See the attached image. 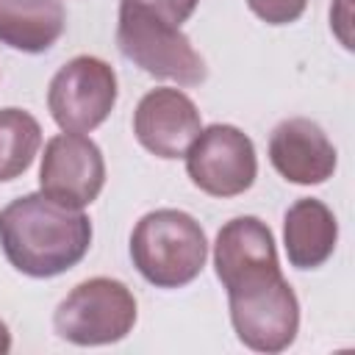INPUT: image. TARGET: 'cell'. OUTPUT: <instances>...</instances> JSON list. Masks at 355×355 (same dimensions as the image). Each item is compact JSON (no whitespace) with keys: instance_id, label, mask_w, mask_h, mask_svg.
<instances>
[{"instance_id":"6da1fadb","label":"cell","mask_w":355,"mask_h":355,"mask_svg":"<svg viewBox=\"0 0 355 355\" xmlns=\"http://www.w3.org/2000/svg\"><path fill=\"white\" fill-rule=\"evenodd\" d=\"M0 247L8 263L28 277H55L92 247V222L83 211L50 197L25 194L0 208Z\"/></svg>"},{"instance_id":"7a4b0ae2","label":"cell","mask_w":355,"mask_h":355,"mask_svg":"<svg viewBox=\"0 0 355 355\" xmlns=\"http://www.w3.org/2000/svg\"><path fill=\"white\" fill-rule=\"evenodd\" d=\"M130 258L147 283L158 288H180L202 272L208 241L191 214L158 208L136 222L130 233Z\"/></svg>"},{"instance_id":"3957f363","label":"cell","mask_w":355,"mask_h":355,"mask_svg":"<svg viewBox=\"0 0 355 355\" xmlns=\"http://www.w3.org/2000/svg\"><path fill=\"white\" fill-rule=\"evenodd\" d=\"M116 44L128 61L153 78L175 80L178 86H200L208 75L202 55L178 25H169L139 6L119 3Z\"/></svg>"},{"instance_id":"277c9868","label":"cell","mask_w":355,"mask_h":355,"mask_svg":"<svg viewBox=\"0 0 355 355\" xmlns=\"http://www.w3.org/2000/svg\"><path fill=\"white\" fill-rule=\"evenodd\" d=\"M239 341L255 352H283L300 330V302L283 272H266L227 288Z\"/></svg>"},{"instance_id":"5b68a950","label":"cell","mask_w":355,"mask_h":355,"mask_svg":"<svg viewBox=\"0 0 355 355\" xmlns=\"http://www.w3.org/2000/svg\"><path fill=\"white\" fill-rule=\"evenodd\" d=\"M136 324V297L114 277H89L78 283L55 308V333L78 347L122 341Z\"/></svg>"},{"instance_id":"8992f818","label":"cell","mask_w":355,"mask_h":355,"mask_svg":"<svg viewBox=\"0 0 355 355\" xmlns=\"http://www.w3.org/2000/svg\"><path fill=\"white\" fill-rule=\"evenodd\" d=\"M116 103V72L97 55H75L50 80L47 108L64 133L100 128Z\"/></svg>"},{"instance_id":"52a82bcc","label":"cell","mask_w":355,"mask_h":355,"mask_svg":"<svg viewBox=\"0 0 355 355\" xmlns=\"http://www.w3.org/2000/svg\"><path fill=\"white\" fill-rule=\"evenodd\" d=\"M186 172L211 197L244 194L258 175L252 139L236 125H208L186 150Z\"/></svg>"},{"instance_id":"ba28073f","label":"cell","mask_w":355,"mask_h":355,"mask_svg":"<svg viewBox=\"0 0 355 355\" xmlns=\"http://www.w3.org/2000/svg\"><path fill=\"white\" fill-rule=\"evenodd\" d=\"M105 186V161L100 147L83 133H58L44 144L39 189L44 197L83 211Z\"/></svg>"},{"instance_id":"9c48e42d","label":"cell","mask_w":355,"mask_h":355,"mask_svg":"<svg viewBox=\"0 0 355 355\" xmlns=\"http://www.w3.org/2000/svg\"><path fill=\"white\" fill-rule=\"evenodd\" d=\"M202 130L200 111L180 89H153L133 111V133L139 144L158 158H180Z\"/></svg>"},{"instance_id":"30bf717a","label":"cell","mask_w":355,"mask_h":355,"mask_svg":"<svg viewBox=\"0 0 355 355\" xmlns=\"http://www.w3.org/2000/svg\"><path fill=\"white\" fill-rule=\"evenodd\" d=\"M269 161L288 183L319 186L336 172V147L327 133L305 116L283 119L269 136Z\"/></svg>"},{"instance_id":"8fae6325","label":"cell","mask_w":355,"mask_h":355,"mask_svg":"<svg viewBox=\"0 0 355 355\" xmlns=\"http://www.w3.org/2000/svg\"><path fill=\"white\" fill-rule=\"evenodd\" d=\"M214 266L225 288L266 272H280L275 236L266 222L258 216H236L225 222L216 233Z\"/></svg>"},{"instance_id":"7c38bea8","label":"cell","mask_w":355,"mask_h":355,"mask_svg":"<svg viewBox=\"0 0 355 355\" xmlns=\"http://www.w3.org/2000/svg\"><path fill=\"white\" fill-rule=\"evenodd\" d=\"M338 241V225L333 211L313 197L297 200L283 219V244L288 263L297 269L322 266Z\"/></svg>"},{"instance_id":"4fadbf2b","label":"cell","mask_w":355,"mask_h":355,"mask_svg":"<svg viewBox=\"0 0 355 355\" xmlns=\"http://www.w3.org/2000/svg\"><path fill=\"white\" fill-rule=\"evenodd\" d=\"M67 28L61 0H0V42L19 53L50 50Z\"/></svg>"},{"instance_id":"5bb4252c","label":"cell","mask_w":355,"mask_h":355,"mask_svg":"<svg viewBox=\"0 0 355 355\" xmlns=\"http://www.w3.org/2000/svg\"><path fill=\"white\" fill-rule=\"evenodd\" d=\"M42 147L39 122L22 108H0V183L19 178Z\"/></svg>"},{"instance_id":"9a60e30c","label":"cell","mask_w":355,"mask_h":355,"mask_svg":"<svg viewBox=\"0 0 355 355\" xmlns=\"http://www.w3.org/2000/svg\"><path fill=\"white\" fill-rule=\"evenodd\" d=\"M247 6L266 25H288L305 14L308 0H247Z\"/></svg>"},{"instance_id":"2e32d148","label":"cell","mask_w":355,"mask_h":355,"mask_svg":"<svg viewBox=\"0 0 355 355\" xmlns=\"http://www.w3.org/2000/svg\"><path fill=\"white\" fill-rule=\"evenodd\" d=\"M119 3L139 6V8L150 11L153 17H158V19L169 22V25H178L180 28L194 14V8H197L200 0H119Z\"/></svg>"},{"instance_id":"e0dca14e","label":"cell","mask_w":355,"mask_h":355,"mask_svg":"<svg viewBox=\"0 0 355 355\" xmlns=\"http://www.w3.org/2000/svg\"><path fill=\"white\" fill-rule=\"evenodd\" d=\"M11 349V333H8V324L0 319V355H6Z\"/></svg>"}]
</instances>
